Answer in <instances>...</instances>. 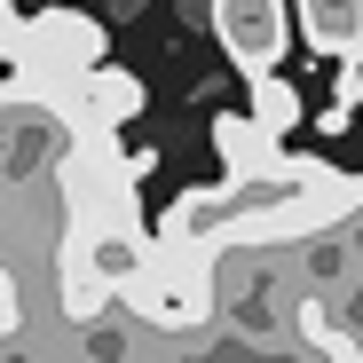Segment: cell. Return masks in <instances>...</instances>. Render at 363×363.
<instances>
[{
    "label": "cell",
    "mask_w": 363,
    "mask_h": 363,
    "mask_svg": "<svg viewBox=\"0 0 363 363\" xmlns=\"http://www.w3.org/2000/svg\"><path fill=\"white\" fill-rule=\"evenodd\" d=\"M245 87H253V103H245V111L261 118V127H269V135H292V127H300V118H308V103H300V87H292L284 72H253Z\"/></svg>",
    "instance_id": "cell-8"
},
{
    "label": "cell",
    "mask_w": 363,
    "mask_h": 363,
    "mask_svg": "<svg viewBox=\"0 0 363 363\" xmlns=\"http://www.w3.org/2000/svg\"><path fill=\"white\" fill-rule=\"evenodd\" d=\"M143 111V79L135 72H111V64H87L64 95V118L72 127H111L118 135V118H135Z\"/></svg>",
    "instance_id": "cell-5"
},
{
    "label": "cell",
    "mask_w": 363,
    "mask_h": 363,
    "mask_svg": "<svg viewBox=\"0 0 363 363\" xmlns=\"http://www.w3.org/2000/svg\"><path fill=\"white\" fill-rule=\"evenodd\" d=\"M292 9L324 64H363V0H292Z\"/></svg>",
    "instance_id": "cell-6"
},
{
    "label": "cell",
    "mask_w": 363,
    "mask_h": 363,
    "mask_svg": "<svg viewBox=\"0 0 363 363\" xmlns=\"http://www.w3.org/2000/svg\"><path fill=\"white\" fill-rule=\"evenodd\" d=\"M64 253L72 261H87L111 292L127 284L135 269H143V253H150V229L135 221V213H79V229L64 237Z\"/></svg>",
    "instance_id": "cell-4"
},
{
    "label": "cell",
    "mask_w": 363,
    "mask_h": 363,
    "mask_svg": "<svg viewBox=\"0 0 363 363\" xmlns=\"http://www.w3.org/2000/svg\"><path fill=\"white\" fill-rule=\"evenodd\" d=\"M103 300H111V284H103L87 261H72V253H64V316H72V324H95Z\"/></svg>",
    "instance_id": "cell-9"
},
{
    "label": "cell",
    "mask_w": 363,
    "mask_h": 363,
    "mask_svg": "<svg viewBox=\"0 0 363 363\" xmlns=\"http://www.w3.org/2000/svg\"><path fill=\"white\" fill-rule=\"evenodd\" d=\"M363 206V174H332L324 158L277 150L253 174H229L221 190H182L158 237L190 245H269V237H316L324 221H347Z\"/></svg>",
    "instance_id": "cell-1"
},
{
    "label": "cell",
    "mask_w": 363,
    "mask_h": 363,
    "mask_svg": "<svg viewBox=\"0 0 363 363\" xmlns=\"http://www.w3.org/2000/svg\"><path fill=\"white\" fill-rule=\"evenodd\" d=\"M363 103V64H340V87H332V111H324V135H340Z\"/></svg>",
    "instance_id": "cell-10"
},
{
    "label": "cell",
    "mask_w": 363,
    "mask_h": 363,
    "mask_svg": "<svg viewBox=\"0 0 363 363\" xmlns=\"http://www.w3.org/2000/svg\"><path fill=\"white\" fill-rule=\"evenodd\" d=\"M213 9V40L229 48V64L237 72H284V40H292V24H284V0H206Z\"/></svg>",
    "instance_id": "cell-3"
},
{
    "label": "cell",
    "mask_w": 363,
    "mask_h": 363,
    "mask_svg": "<svg viewBox=\"0 0 363 363\" xmlns=\"http://www.w3.org/2000/svg\"><path fill=\"white\" fill-rule=\"evenodd\" d=\"M213 150H221L229 174H253V166H269V158L284 150V135H269L253 111H221V118H213Z\"/></svg>",
    "instance_id": "cell-7"
},
{
    "label": "cell",
    "mask_w": 363,
    "mask_h": 363,
    "mask_svg": "<svg viewBox=\"0 0 363 363\" xmlns=\"http://www.w3.org/2000/svg\"><path fill=\"white\" fill-rule=\"evenodd\" d=\"M135 300V316L158 332H190L213 316V245H190V237H150L143 269L118 284Z\"/></svg>",
    "instance_id": "cell-2"
}]
</instances>
